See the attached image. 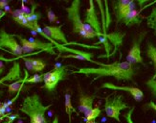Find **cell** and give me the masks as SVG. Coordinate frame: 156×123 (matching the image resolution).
<instances>
[{"instance_id": "cell-4", "label": "cell", "mask_w": 156, "mask_h": 123, "mask_svg": "<svg viewBox=\"0 0 156 123\" xmlns=\"http://www.w3.org/2000/svg\"><path fill=\"white\" fill-rule=\"evenodd\" d=\"M15 37L17 38V39L19 40L20 45L22 47L23 53L30 54V52H33V51H36V52L41 51V52L49 53L51 55H57L55 51L56 46L52 43L41 42V40L33 39V38L25 39L22 36H19V35H15Z\"/></svg>"}, {"instance_id": "cell-19", "label": "cell", "mask_w": 156, "mask_h": 123, "mask_svg": "<svg viewBox=\"0 0 156 123\" xmlns=\"http://www.w3.org/2000/svg\"><path fill=\"white\" fill-rule=\"evenodd\" d=\"M44 82V73L42 74H35L33 76L29 77L28 70L25 69V84H36Z\"/></svg>"}, {"instance_id": "cell-17", "label": "cell", "mask_w": 156, "mask_h": 123, "mask_svg": "<svg viewBox=\"0 0 156 123\" xmlns=\"http://www.w3.org/2000/svg\"><path fill=\"white\" fill-rule=\"evenodd\" d=\"M146 54L147 58L150 59L152 64H153V67H154V75L151 77L152 79H156V46L151 43L148 42L147 44V50H146Z\"/></svg>"}, {"instance_id": "cell-18", "label": "cell", "mask_w": 156, "mask_h": 123, "mask_svg": "<svg viewBox=\"0 0 156 123\" xmlns=\"http://www.w3.org/2000/svg\"><path fill=\"white\" fill-rule=\"evenodd\" d=\"M146 20H147V27L153 31L154 35L156 37V7H153L151 9V13L146 17Z\"/></svg>"}, {"instance_id": "cell-10", "label": "cell", "mask_w": 156, "mask_h": 123, "mask_svg": "<svg viewBox=\"0 0 156 123\" xmlns=\"http://www.w3.org/2000/svg\"><path fill=\"white\" fill-rule=\"evenodd\" d=\"M63 24H60L58 26H54V25H45L43 27V31L45 33V35L48 37V40L50 43V40H54L59 44H62L65 46H68L69 43L67 40L64 33L62 32Z\"/></svg>"}, {"instance_id": "cell-8", "label": "cell", "mask_w": 156, "mask_h": 123, "mask_svg": "<svg viewBox=\"0 0 156 123\" xmlns=\"http://www.w3.org/2000/svg\"><path fill=\"white\" fill-rule=\"evenodd\" d=\"M146 35L147 32H142L138 36L134 38L131 48L126 55V62H128V63L133 65L138 64L144 65V60L143 57H142V52H141V44Z\"/></svg>"}, {"instance_id": "cell-1", "label": "cell", "mask_w": 156, "mask_h": 123, "mask_svg": "<svg viewBox=\"0 0 156 123\" xmlns=\"http://www.w3.org/2000/svg\"><path fill=\"white\" fill-rule=\"evenodd\" d=\"M136 70L137 67L126 61L103 64L100 67H80L77 70H73L72 74L94 76L92 82L103 77H113L118 81H132Z\"/></svg>"}, {"instance_id": "cell-15", "label": "cell", "mask_w": 156, "mask_h": 123, "mask_svg": "<svg viewBox=\"0 0 156 123\" xmlns=\"http://www.w3.org/2000/svg\"><path fill=\"white\" fill-rule=\"evenodd\" d=\"M23 62L25 64V66L27 70L30 72L37 73V72H41L44 70L47 64L44 61L40 59H31V58H23Z\"/></svg>"}, {"instance_id": "cell-28", "label": "cell", "mask_w": 156, "mask_h": 123, "mask_svg": "<svg viewBox=\"0 0 156 123\" xmlns=\"http://www.w3.org/2000/svg\"><path fill=\"white\" fill-rule=\"evenodd\" d=\"M6 13H7V12L0 10V20H1V18H3V17L6 16Z\"/></svg>"}, {"instance_id": "cell-31", "label": "cell", "mask_w": 156, "mask_h": 123, "mask_svg": "<svg viewBox=\"0 0 156 123\" xmlns=\"http://www.w3.org/2000/svg\"><path fill=\"white\" fill-rule=\"evenodd\" d=\"M89 123H99V122H97V121H92V122H89Z\"/></svg>"}, {"instance_id": "cell-27", "label": "cell", "mask_w": 156, "mask_h": 123, "mask_svg": "<svg viewBox=\"0 0 156 123\" xmlns=\"http://www.w3.org/2000/svg\"><path fill=\"white\" fill-rule=\"evenodd\" d=\"M18 117H19L18 114H11L9 117H7V120H5L2 123H12L13 121H15V119L17 118Z\"/></svg>"}, {"instance_id": "cell-14", "label": "cell", "mask_w": 156, "mask_h": 123, "mask_svg": "<svg viewBox=\"0 0 156 123\" xmlns=\"http://www.w3.org/2000/svg\"><path fill=\"white\" fill-rule=\"evenodd\" d=\"M141 10H133L129 13H127L126 15L120 20L119 23H124L127 27H131L133 25H140L143 21V17H141Z\"/></svg>"}, {"instance_id": "cell-30", "label": "cell", "mask_w": 156, "mask_h": 123, "mask_svg": "<svg viewBox=\"0 0 156 123\" xmlns=\"http://www.w3.org/2000/svg\"><path fill=\"white\" fill-rule=\"evenodd\" d=\"M3 93H4V91H3L2 90H0V96H2Z\"/></svg>"}, {"instance_id": "cell-3", "label": "cell", "mask_w": 156, "mask_h": 123, "mask_svg": "<svg viewBox=\"0 0 156 123\" xmlns=\"http://www.w3.org/2000/svg\"><path fill=\"white\" fill-rule=\"evenodd\" d=\"M80 6L81 2L80 0H74L71 2L69 7H65L64 10L67 13V18L72 24V30L74 34L83 37L84 39H94L88 33L84 27V23L80 17Z\"/></svg>"}, {"instance_id": "cell-26", "label": "cell", "mask_w": 156, "mask_h": 123, "mask_svg": "<svg viewBox=\"0 0 156 123\" xmlns=\"http://www.w3.org/2000/svg\"><path fill=\"white\" fill-rule=\"evenodd\" d=\"M145 108L147 109H151V110L154 111L156 113V104L154 103L153 101H150V102H147V103L145 105Z\"/></svg>"}, {"instance_id": "cell-12", "label": "cell", "mask_w": 156, "mask_h": 123, "mask_svg": "<svg viewBox=\"0 0 156 123\" xmlns=\"http://www.w3.org/2000/svg\"><path fill=\"white\" fill-rule=\"evenodd\" d=\"M95 98H96V94L89 95V94H85L83 91H80L79 106H78L80 113H83V114H86L87 113H89L93 109Z\"/></svg>"}, {"instance_id": "cell-6", "label": "cell", "mask_w": 156, "mask_h": 123, "mask_svg": "<svg viewBox=\"0 0 156 123\" xmlns=\"http://www.w3.org/2000/svg\"><path fill=\"white\" fill-rule=\"evenodd\" d=\"M67 76V68L65 66H57L53 70L44 73V86L47 91H54L60 81Z\"/></svg>"}, {"instance_id": "cell-29", "label": "cell", "mask_w": 156, "mask_h": 123, "mask_svg": "<svg viewBox=\"0 0 156 123\" xmlns=\"http://www.w3.org/2000/svg\"><path fill=\"white\" fill-rule=\"evenodd\" d=\"M53 123H58V117H56L53 120Z\"/></svg>"}, {"instance_id": "cell-25", "label": "cell", "mask_w": 156, "mask_h": 123, "mask_svg": "<svg viewBox=\"0 0 156 123\" xmlns=\"http://www.w3.org/2000/svg\"><path fill=\"white\" fill-rule=\"evenodd\" d=\"M10 2H11L10 0H0V10L4 11L5 8L9 6Z\"/></svg>"}, {"instance_id": "cell-24", "label": "cell", "mask_w": 156, "mask_h": 123, "mask_svg": "<svg viewBox=\"0 0 156 123\" xmlns=\"http://www.w3.org/2000/svg\"><path fill=\"white\" fill-rule=\"evenodd\" d=\"M134 112V107H131L129 109V111H128L126 114H124V117H125V119L126 120L127 123H134L133 120H132V114Z\"/></svg>"}, {"instance_id": "cell-16", "label": "cell", "mask_w": 156, "mask_h": 123, "mask_svg": "<svg viewBox=\"0 0 156 123\" xmlns=\"http://www.w3.org/2000/svg\"><path fill=\"white\" fill-rule=\"evenodd\" d=\"M64 110L65 113L68 115V123H72V114L73 113H77L76 109L73 107L72 105V97H71V94L66 92L64 94Z\"/></svg>"}, {"instance_id": "cell-2", "label": "cell", "mask_w": 156, "mask_h": 123, "mask_svg": "<svg viewBox=\"0 0 156 123\" xmlns=\"http://www.w3.org/2000/svg\"><path fill=\"white\" fill-rule=\"evenodd\" d=\"M51 107L52 104L43 105L39 95L34 93L23 99L19 111L30 118V123H48L45 114Z\"/></svg>"}, {"instance_id": "cell-9", "label": "cell", "mask_w": 156, "mask_h": 123, "mask_svg": "<svg viewBox=\"0 0 156 123\" xmlns=\"http://www.w3.org/2000/svg\"><path fill=\"white\" fill-rule=\"evenodd\" d=\"M113 12L116 17V23H119L127 13L136 10V3L134 0H117L112 3Z\"/></svg>"}, {"instance_id": "cell-11", "label": "cell", "mask_w": 156, "mask_h": 123, "mask_svg": "<svg viewBox=\"0 0 156 123\" xmlns=\"http://www.w3.org/2000/svg\"><path fill=\"white\" fill-rule=\"evenodd\" d=\"M101 88H108V90H112V91H126L127 93H129L131 96L133 97V99L137 102H140L143 100L144 98V93L140 88H136V87H130V86H117L114 85L112 83H109V82H105V83H103V85L101 86Z\"/></svg>"}, {"instance_id": "cell-13", "label": "cell", "mask_w": 156, "mask_h": 123, "mask_svg": "<svg viewBox=\"0 0 156 123\" xmlns=\"http://www.w3.org/2000/svg\"><path fill=\"white\" fill-rule=\"evenodd\" d=\"M20 79H22L21 77V69H20V65L17 62H15L12 65V66L11 67V69L9 70V72L7 73L3 78L0 79V85L3 86H8L5 84V82H12V81H18Z\"/></svg>"}, {"instance_id": "cell-20", "label": "cell", "mask_w": 156, "mask_h": 123, "mask_svg": "<svg viewBox=\"0 0 156 123\" xmlns=\"http://www.w3.org/2000/svg\"><path fill=\"white\" fill-rule=\"evenodd\" d=\"M101 113V108L99 106H97L96 108H93L89 113H87L86 114H84V121L86 123L95 121L97 117H100Z\"/></svg>"}, {"instance_id": "cell-23", "label": "cell", "mask_w": 156, "mask_h": 123, "mask_svg": "<svg viewBox=\"0 0 156 123\" xmlns=\"http://www.w3.org/2000/svg\"><path fill=\"white\" fill-rule=\"evenodd\" d=\"M47 17H48V19H49L50 23H56V22H58L57 16L55 15V13H54L50 8L47 9Z\"/></svg>"}, {"instance_id": "cell-21", "label": "cell", "mask_w": 156, "mask_h": 123, "mask_svg": "<svg viewBox=\"0 0 156 123\" xmlns=\"http://www.w3.org/2000/svg\"><path fill=\"white\" fill-rule=\"evenodd\" d=\"M24 84H25V77L18 80V81L12 82V84L7 86V88H8V92L9 93H13L16 91H20L22 90Z\"/></svg>"}, {"instance_id": "cell-5", "label": "cell", "mask_w": 156, "mask_h": 123, "mask_svg": "<svg viewBox=\"0 0 156 123\" xmlns=\"http://www.w3.org/2000/svg\"><path fill=\"white\" fill-rule=\"evenodd\" d=\"M126 109H130V107L124 101L123 95H113V96L109 95L105 97L104 110L107 117L116 120L117 122H121V112Z\"/></svg>"}, {"instance_id": "cell-22", "label": "cell", "mask_w": 156, "mask_h": 123, "mask_svg": "<svg viewBox=\"0 0 156 123\" xmlns=\"http://www.w3.org/2000/svg\"><path fill=\"white\" fill-rule=\"evenodd\" d=\"M146 86L147 87L148 90L151 91L152 96L156 98V79H155V80L152 79V78L148 79V80L146 82Z\"/></svg>"}, {"instance_id": "cell-7", "label": "cell", "mask_w": 156, "mask_h": 123, "mask_svg": "<svg viewBox=\"0 0 156 123\" xmlns=\"http://www.w3.org/2000/svg\"><path fill=\"white\" fill-rule=\"evenodd\" d=\"M0 49H8L16 57L23 55L22 47L15 39V35L7 33L4 29H0Z\"/></svg>"}]
</instances>
